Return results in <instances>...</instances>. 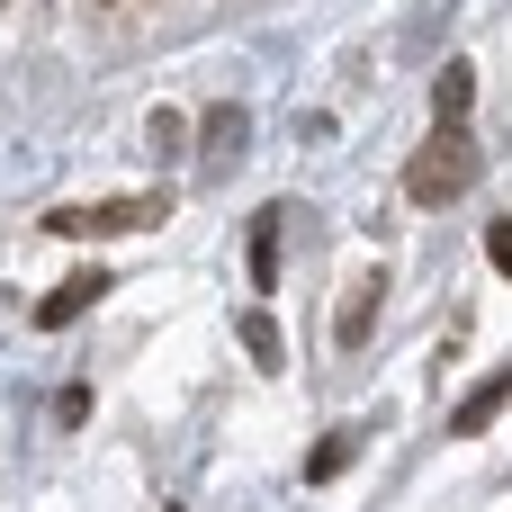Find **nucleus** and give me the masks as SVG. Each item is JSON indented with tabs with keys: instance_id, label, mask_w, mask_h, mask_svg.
I'll return each mask as SVG.
<instances>
[{
	"instance_id": "f257e3e1",
	"label": "nucleus",
	"mask_w": 512,
	"mask_h": 512,
	"mask_svg": "<svg viewBox=\"0 0 512 512\" xmlns=\"http://www.w3.org/2000/svg\"><path fill=\"white\" fill-rule=\"evenodd\" d=\"M477 171H486V144H477L468 126H432L423 153H414V171H405V198H414V207H450V198L477 189Z\"/></svg>"
},
{
	"instance_id": "f03ea898",
	"label": "nucleus",
	"mask_w": 512,
	"mask_h": 512,
	"mask_svg": "<svg viewBox=\"0 0 512 512\" xmlns=\"http://www.w3.org/2000/svg\"><path fill=\"white\" fill-rule=\"evenodd\" d=\"M162 216H171V198H99V207H45L36 225L54 243H99V234H144Z\"/></svg>"
},
{
	"instance_id": "7ed1b4c3",
	"label": "nucleus",
	"mask_w": 512,
	"mask_h": 512,
	"mask_svg": "<svg viewBox=\"0 0 512 512\" xmlns=\"http://www.w3.org/2000/svg\"><path fill=\"white\" fill-rule=\"evenodd\" d=\"M378 306H387V270H360V279H351V297L333 306V342H342V351H360V342L378 333Z\"/></svg>"
},
{
	"instance_id": "20e7f679",
	"label": "nucleus",
	"mask_w": 512,
	"mask_h": 512,
	"mask_svg": "<svg viewBox=\"0 0 512 512\" xmlns=\"http://www.w3.org/2000/svg\"><path fill=\"white\" fill-rule=\"evenodd\" d=\"M108 288H117L108 270H81V279H63V288H45V297H36V324H45V333H63V324H81V315H90V306H99Z\"/></svg>"
},
{
	"instance_id": "39448f33",
	"label": "nucleus",
	"mask_w": 512,
	"mask_h": 512,
	"mask_svg": "<svg viewBox=\"0 0 512 512\" xmlns=\"http://www.w3.org/2000/svg\"><path fill=\"white\" fill-rule=\"evenodd\" d=\"M243 126H252L243 108H207V135H198V171H207V180H225V171L243 162Z\"/></svg>"
},
{
	"instance_id": "423d86ee",
	"label": "nucleus",
	"mask_w": 512,
	"mask_h": 512,
	"mask_svg": "<svg viewBox=\"0 0 512 512\" xmlns=\"http://www.w3.org/2000/svg\"><path fill=\"white\" fill-rule=\"evenodd\" d=\"M468 99H477V72H468V63H441V81H432V126H468Z\"/></svg>"
},
{
	"instance_id": "0eeeda50",
	"label": "nucleus",
	"mask_w": 512,
	"mask_h": 512,
	"mask_svg": "<svg viewBox=\"0 0 512 512\" xmlns=\"http://www.w3.org/2000/svg\"><path fill=\"white\" fill-rule=\"evenodd\" d=\"M243 252H252V270H243V279L270 297V288H279V207H261V216H252V243H243Z\"/></svg>"
},
{
	"instance_id": "6e6552de",
	"label": "nucleus",
	"mask_w": 512,
	"mask_h": 512,
	"mask_svg": "<svg viewBox=\"0 0 512 512\" xmlns=\"http://www.w3.org/2000/svg\"><path fill=\"white\" fill-rule=\"evenodd\" d=\"M351 459H360V432H324V441H315V459H306V486H333Z\"/></svg>"
},
{
	"instance_id": "1a4fd4ad",
	"label": "nucleus",
	"mask_w": 512,
	"mask_h": 512,
	"mask_svg": "<svg viewBox=\"0 0 512 512\" xmlns=\"http://www.w3.org/2000/svg\"><path fill=\"white\" fill-rule=\"evenodd\" d=\"M504 405H512V369H495V378H486V387H477V396L459 405V432H486V423H495Z\"/></svg>"
},
{
	"instance_id": "9d476101",
	"label": "nucleus",
	"mask_w": 512,
	"mask_h": 512,
	"mask_svg": "<svg viewBox=\"0 0 512 512\" xmlns=\"http://www.w3.org/2000/svg\"><path fill=\"white\" fill-rule=\"evenodd\" d=\"M243 351H252V369H279V360H288V342H279V324H270L261 306L243 315Z\"/></svg>"
},
{
	"instance_id": "9b49d317",
	"label": "nucleus",
	"mask_w": 512,
	"mask_h": 512,
	"mask_svg": "<svg viewBox=\"0 0 512 512\" xmlns=\"http://www.w3.org/2000/svg\"><path fill=\"white\" fill-rule=\"evenodd\" d=\"M486 261L512 279V216H495V225H486Z\"/></svg>"
}]
</instances>
